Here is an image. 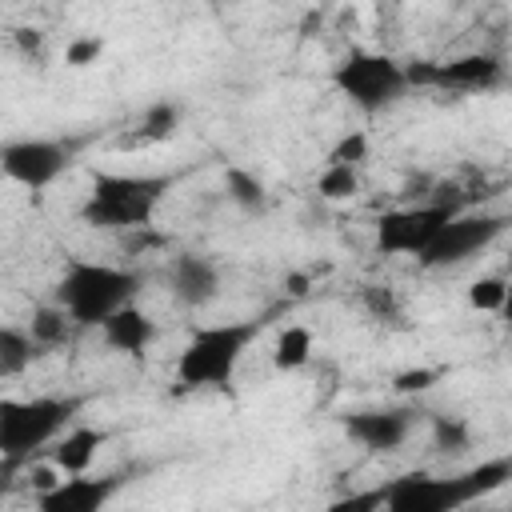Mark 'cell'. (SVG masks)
Wrapping results in <instances>:
<instances>
[{
	"label": "cell",
	"instance_id": "cell-17",
	"mask_svg": "<svg viewBox=\"0 0 512 512\" xmlns=\"http://www.w3.org/2000/svg\"><path fill=\"white\" fill-rule=\"evenodd\" d=\"M72 316L52 300V304H36L32 308V316H28V332H32V340L40 344V348H60V344H68L72 340Z\"/></svg>",
	"mask_w": 512,
	"mask_h": 512
},
{
	"label": "cell",
	"instance_id": "cell-5",
	"mask_svg": "<svg viewBox=\"0 0 512 512\" xmlns=\"http://www.w3.org/2000/svg\"><path fill=\"white\" fill-rule=\"evenodd\" d=\"M72 412L76 404L60 396H4L0 400V456L24 460L36 448L52 444L68 428Z\"/></svg>",
	"mask_w": 512,
	"mask_h": 512
},
{
	"label": "cell",
	"instance_id": "cell-6",
	"mask_svg": "<svg viewBox=\"0 0 512 512\" xmlns=\"http://www.w3.org/2000/svg\"><path fill=\"white\" fill-rule=\"evenodd\" d=\"M332 84L340 96H348L360 112L376 116L384 108H392L412 84H408V72L400 60L384 56V52H368V48H356L348 52L336 68H332Z\"/></svg>",
	"mask_w": 512,
	"mask_h": 512
},
{
	"label": "cell",
	"instance_id": "cell-24",
	"mask_svg": "<svg viewBox=\"0 0 512 512\" xmlns=\"http://www.w3.org/2000/svg\"><path fill=\"white\" fill-rule=\"evenodd\" d=\"M100 56H104V40H100V36H72L68 48H64L68 68H88V64H96Z\"/></svg>",
	"mask_w": 512,
	"mask_h": 512
},
{
	"label": "cell",
	"instance_id": "cell-18",
	"mask_svg": "<svg viewBox=\"0 0 512 512\" xmlns=\"http://www.w3.org/2000/svg\"><path fill=\"white\" fill-rule=\"evenodd\" d=\"M36 356H40V344L32 340L28 328L0 324V376H20Z\"/></svg>",
	"mask_w": 512,
	"mask_h": 512
},
{
	"label": "cell",
	"instance_id": "cell-19",
	"mask_svg": "<svg viewBox=\"0 0 512 512\" xmlns=\"http://www.w3.org/2000/svg\"><path fill=\"white\" fill-rule=\"evenodd\" d=\"M312 360V332L304 324H284L276 344H272V364L280 372H296Z\"/></svg>",
	"mask_w": 512,
	"mask_h": 512
},
{
	"label": "cell",
	"instance_id": "cell-12",
	"mask_svg": "<svg viewBox=\"0 0 512 512\" xmlns=\"http://www.w3.org/2000/svg\"><path fill=\"white\" fill-rule=\"evenodd\" d=\"M168 292L188 312H200V308L216 304V296H220V268H216V260L196 256V252L176 256L172 268H168Z\"/></svg>",
	"mask_w": 512,
	"mask_h": 512
},
{
	"label": "cell",
	"instance_id": "cell-16",
	"mask_svg": "<svg viewBox=\"0 0 512 512\" xmlns=\"http://www.w3.org/2000/svg\"><path fill=\"white\" fill-rule=\"evenodd\" d=\"M224 196H228L240 212H252V216L268 208V188H264V180H260L256 172L240 168V164H228V168H224Z\"/></svg>",
	"mask_w": 512,
	"mask_h": 512
},
{
	"label": "cell",
	"instance_id": "cell-4",
	"mask_svg": "<svg viewBox=\"0 0 512 512\" xmlns=\"http://www.w3.org/2000/svg\"><path fill=\"white\" fill-rule=\"evenodd\" d=\"M136 296H140V272L80 256L64 264L52 288V300L72 316L76 328H100V320H108L116 308L132 304Z\"/></svg>",
	"mask_w": 512,
	"mask_h": 512
},
{
	"label": "cell",
	"instance_id": "cell-13",
	"mask_svg": "<svg viewBox=\"0 0 512 512\" xmlns=\"http://www.w3.org/2000/svg\"><path fill=\"white\" fill-rule=\"evenodd\" d=\"M116 488H120V480H112V476L92 480L88 472H76V476H60V484L40 492L36 504L44 512H96L116 496Z\"/></svg>",
	"mask_w": 512,
	"mask_h": 512
},
{
	"label": "cell",
	"instance_id": "cell-11",
	"mask_svg": "<svg viewBox=\"0 0 512 512\" xmlns=\"http://www.w3.org/2000/svg\"><path fill=\"white\" fill-rule=\"evenodd\" d=\"M408 84H440V88H492L504 72V64L492 52H468L444 64L420 60V64H404Z\"/></svg>",
	"mask_w": 512,
	"mask_h": 512
},
{
	"label": "cell",
	"instance_id": "cell-2",
	"mask_svg": "<svg viewBox=\"0 0 512 512\" xmlns=\"http://www.w3.org/2000/svg\"><path fill=\"white\" fill-rule=\"evenodd\" d=\"M512 480V460L496 456L484 460L480 468H468L460 476H428V472H408L380 488V504L392 512H456L468 508L472 500L504 488Z\"/></svg>",
	"mask_w": 512,
	"mask_h": 512
},
{
	"label": "cell",
	"instance_id": "cell-3",
	"mask_svg": "<svg viewBox=\"0 0 512 512\" xmlns=\"http://www.w3.org/2000/svg\"><path fill=\"white\" fill-rule=\"evenodd\" d=\"M168 188L172 176H156V172H96L80 204V220L100 232L148 228Z\"/></svg>",
	"mask_w": 512,
	"mask_h": 512
},
{
	"label": "cell",
	"instance_id": "cell-22",
	"mask_svg": "<svg viewBox=\"0 0 512 512\" xmlns=\"http://www.w3.org/2000/svg\"><path fill=\"white\" fill-rule=\"evenodd\" d=\"M316 192H320L324 200H352V196L360 192V172H356V164H328V168L320 172V180H316Z\"/></svg>",
	"mask_w": 512,
	"mask_h": 512
},
{
	"label": "cell",
	"instance_id": "cell-21",
	"mask_svg": "<svg viewBox=\"0 0 512 512\" xmlns=\"http://www.w3.org/2000/svg\"><path fill=\"white\" fill-rule=\"evenodd\" d=\"M432 444L444 456H460L472 448V428L460 416H432Z\"/></svg>",
	"mask_w": 512,
	"mask_h": 512
},
{
	"label": "cell",
	"instance_id": "cell-9",
	"mask_svg": "<svg viewBox=\"0 0 512 512\" xmlns=\"http://www.w3.org/2000/svg\"><path fill=\"white\" fill-rule=\"evenodd\" d=\"M68 160H72V148L64 140H48V136H20V140L0 144V176L28 192L56 184L64 176Z\"/></svg>",
	"mask_w": 512,
	"mask_h": 512
},
{
	"label": "cell",
	"instance_id": "cell-10",
	"mask_svg": "<svg viewBox=\"0 0 512 512\" xmlns=\"http://www.w3.org/2000/svg\"><path fill=\"white\" fill-rule=\"evenodd\" d=\"M340 424L352 444H360L372 456H384V452H396L412 436L416 412L412 408H360V412H344Z\"/></svg>",
	"mask_w": 512,
	"mask_h": 512
},
{
	"label": "cell",
	"instance_id": "cell-26",
	"mask_svg": "<svg viewBox=\"0 0 512 512\" xmlns=\"http://www.w3.org/2000/svg\"><path fill=\"white\" fill-rule=\"evenodd\" d=\"M440 376H444V368H408V372H396V376H392V388H396V392H424V388H432Z\"/></svg>",
	"mask_w": 512,
	"mask_h": 512
},
{
	"label": "cell",
	"instance_id": "cell-25",
	"mask_svg": "<svg viewBox=\"0 0 512 512\" xmlns=\"http://www.w3.org/2000/svg\"><path fill=\"white\" fill-rule=\"evenodd\" d=\"M368 160V136L364 132H348L336 140V148L328 152V164H360Z\"/></svg>",
	"mask_w": 512,
	"mask_h": 512
},
{
	"label": "cell",
	"instance_id": "cell-20",
	"mask_svg": "<svg viewBox=\"0 0 512 512\" xmlns=\"http://www.w3.org/2000/svg\"><path fill=\"white\" fill-rule=\"evenodd\" d=\"M180 128V108L176 104H152L136 128V144H160V140H172Z\"/></svg>",
	"mask_w": 512,
	"mask_h": 512
},
{
	"label": "cell",
	"instance_id": "cell-28",
	"mask_svg": "<svg viewBox=\"0 0 512 512\" xmlns=\"http://www.w3.org/2000/svg\"><path fill=\"white\" fill-rule=\"evenodd\" d=\"M16 44L24 52H40V32L36 28H16Z\"/></svg>",
	"mask_w": 512,
	"mask_h": 512
},
{
	"label": "cell",
	"instance_id": "cell-1",
	"mask_svg": "<svg viewBox=\"0 0 512 512\" xmlns=\"http://www.w3.org/2000/svg\"><path fill=\"white\" fill-rule=\"evenodd\" d=\"M260 320H224L192 328L188 344L176 356V384L188 392H220L236 380L248 348L260 340Z\"/></svg>",
	"mask_w": 512,
	"mask_h": 512
},
{
	"label": "cell",
	"instance_id": "cell-14",
	"mask_svg": "<svg viewBox=\"0 0 512 512\" xmlns=\"http://www.w3.org/2000/svg\"><path fill=\"white\" fill-rule=\"evenodd\" d=\"M100 336L112 352H124V356H144L148 344L156 340V320L132 300L124 308H116L108 320H100Z\"/></svg>",
	"mask_w": 512,
	"mask_h": 512
},
{
	"label": "cell",
	"instance_id": "cell-27",
	"mask_svg": "<svg viewBox=\"0 0 512 512\" xmlns=\"http://www.w3.org/2000/svg\"><path fill=\"white\" fill-rule=\"evenodd\" d=\"M364 304H368L376 316H384V320H392V316H396V300H392V292H388V288H376V284H372V288L364 292Z\"/></svg>",
	"mask_w": 512,
	"mask_h": 512
},
{
	"label": "cell",
	"instance_id": "cell-15",
	"mask_svg": "<svg viewBox=\"0 0 512 512\" xmlns=\"http://www.w3.org/2000/svg\"><path fill=\"white\" fill-rule=\"evenodd\" d=\"M108 436L100 432V428H88V424H72V428H64L56 440H52V452H48V460L64 472V476H76V472H88L92 464H96V452H100V444H104Z\"/></svg>",
	"mask_w": 512,
	"mask_h": 512
},
{
	"label": "cell",
	"instance_id": "cell-23",
	"mask_svg": "<svg viewBox=\"0 0 512 512\" xmlns=\"http://www.w3.org/2000/svg\"><path fill=\"white\" fill-rule=\"evenodd\" d=\"M468 304L476 312H500L508 304V280L504 276H480L468 284Z\"/></svg>",
	"mask_w": 512,
	"mask_h": 512
},
{
	"label": "cell",
	"instance_id": "cell-7",
	"mask_svg": "<svg viewBox=\"0 0 512 512\" xmlns=\"http://www.w3.org/2000/svg\"><path fill=\"white\" fill-rule=\"evenodd\" d=\"M504 232V216H488V212H464L456 208L440 228L436 236L424 244V252L416 256L420 268H456L472 256H480L496 236Z\"/></svg>",
	"mask_w": 512,
	"mask_h": 512
},
{
	"label": "cell",
	"instance_id": "cell-8",
	"mask_svg": "<svg viewBox=\"0 0 512 512\" xmlns=\"http://www.w3.org/2000/svg\"><path fill=\"white\" fill-rule=\"evenodd\" d=\"M460 208V200L448 196H432L424 204H408V208H392L376 220V248L384 256H420L424 244L436 236V228Z\"/></svg>",
	"mask_w": 512,
	"mask_h": 512
}]
</instances>
